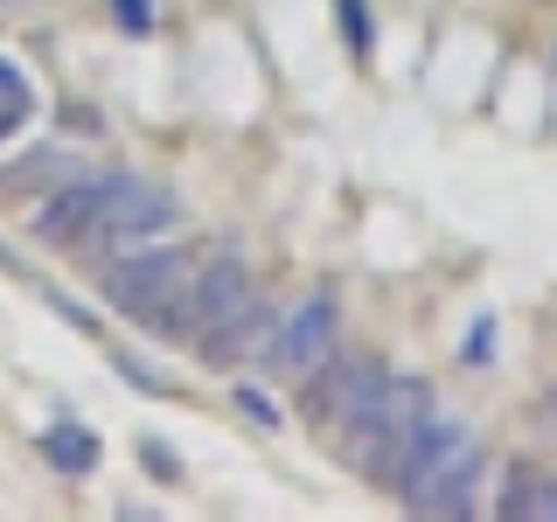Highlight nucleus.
<instances>
[{
	"instance_id": "f257e3e1",
	"label": "nucleus",
	"mask_w": 557,
	"mask_h": 522,
	"mask_svg": "<svg viewBox=\"0 0 557 522\" xmlns=\"http://www.w3.org/2000/svg\"><path fill=\"white\" fill-rule=\"evenodd\" d=\"M174 223H182V202L161 182H147L133 167H104L98 174V216H91V231L70 244V258L77 265H104V258L133 251V244H153Z\"/></svg>"
},
{
	"instance_id": "f03ea898",
	"label": "nucleus",
	"mask_w": 557,
	"mask_h": 522,
	"mask_svg": "<svg viewBox=\"0 0 557 522\" xmlns=\"http://www.w3.org/2000/svg\"><path fill=\"white\" fill-rule=\"evenodd\" d=\"M440 411L432 405V383L425 376H391L383 383V397H376V411L362 418L356 432H342V460L356 467L370 487H397V474H405V452L418 439V425Z\"/></svg>"
},
{
	"instance_id": "7ed1b4c3",
	"label": "nucleus",
	"mask_w": 557,
	"mask_h": 522,
	"mask_svg": "<svg viewBox=\"0 0 557 522\" xmlns=\"http://www.w3.org/2000/svg\"><path fill=\"white\" fill-rule=\"evenodd\" d=\"M188 272H196V251H188V244H133V251L91 265L98 300L112 307L119 321H133V327L161 321V307L188 286Z\"/></svg>"
},
{
	"instance_id": "20e7f679",
	"label": "nucleus",
	"mask_w": 557,
	"mask_h": 522,
	"mask_svg": "<svg viewBox=\"0 0 557 522\" xmlns=\"http://www.w3.org/2000/svg\"><path fill=\"white\" fill-rule=\"evenodd\" d=\"M244 300H251V265H244V258H196L188 286L161 307V321H153L147 335H161V341H174V348H188L196 335H209L223 313H237Z\"/></svg>"
},
{
	"instance_id": "39448f33",
	"label": "nucleus",
	"mask_w": 557,
	"mask_h": 522,
	"mask_svg": "<svg viewBox=\"0 0 557 522\" xmlns=\"http://www.w3.org/2000/svg\"><path fill=\"white\" fill-rule=\"evenodd\" d=\"M335 348H342V307H335V293H313V300H300L278 321V341H272L265 370L286 376V383H307Z\"/></svg>"
},
{
	"instance_id": "423d86ee",
	"label": "nucleus",
	"mask_w": 557,
	"mask_h": 522,
	"mask_svg": "<svg viewBox=\"0 0 557 522\" xmlns=\"http://www.w3.org/2000/svg\"><path fill=\"white\" fill-rule=\"evenodd\" d=\"M278 321H286V313H278L272 300H258V293H251V300H244L237 313H223V321L209 327V335H196L188 348H196L209 370H244V362H265V356H272Z\"/></svg>"
},
{
	"instance_id": "0eeeda50",
	"label": "nucleus",
	"mask_w": 557,
	"mask_h": 522,
	"mask_svg": "<svg viewBox=\"0 0 557 522\" xmlns=\"http://www.w3.org/2000/svg\"><path fill=\"white\" fill-rule=\"evenodd\" d=\"M91 216H98V174H70V182H57L42 202H35L28 237L42 244V251H63L70 258V244L91 231Z\"/></svg>"
},
{
	"instance_id": "6e6552de",
	"label": "nucleus",
	"mask_w": 557,
	"mask_h": 522,
	"mask_svg": "<svg viewBox=\"0 0 557 522\" xmlns=\"http://www.w3.org/2000/svg\"><path fill=\"white\" fill-rule=\"evenodd\" d=\"M376 370V356H356V348H335V356L321 362L307 383H300V418L307 425H321V432H335V418H342V405L356 397V383Z\"/></svg>"
},
{
	"instance_id": "1a4fd4ad",
	"label": "nucleus",
	"mask_w": 557,
	"mask_h": 522,
	"mask_svg": "<svg viewBox=\"0 0 557 522\" xmlns=\"http://www.w3.org/2000/svg\"><path fill=\"white\" fill-rule=\"evenodd\" d=\"M70 174H84V167H77V153H63V147H35V153H22L14 167H0V202L49 196L57 182H70Z\"/></svg>"
},
{
	"instance_id": "9d476101",
	"label": "nucleus",
	"mask_w": 557,
	"mask_h": 522,
	"mask_svg": "<svg viewBox=\"0 0 557 522\" xmlns=\"http://www.w3.org/2000/svg\"><path fill=\"white\" fill-rule=\"evenodd\" d=\"M481 474H487V446L474 439V452H467V460L460 467H453V474L440 481V487H432V495L425 501H418V515H440V522H460V515H474L481 509Z\"/></svg>"
},
{
	"instance_id": "9b49d317",
	"label": "nucleus",
	"mask_w": 557,
	"mask_h": 522,
	"mask_svg": "<svg viewBox=\"0 0 557 522\" xmlns=\"http://www.w3.org/2000/svg\"><path fill=\"white\" fill-rule=\"evenodd\" d=\"M35 446H42V460L57 474H91L98 467V432H84V425H49Z\"/></svg>"
},
{
	"instance_id": "f8f14e48",
	"label": "nucleus",
	"mask_w": 557,
	"mask_h": 522,
	"mask_svg": "<svg viewBox=\"0 0 557 522\" xmlns=\"http://www.w3.org/2000/svg\"><path fill=\"white\" fill-rule=\"evenodd\" d=\"M536 467H509V481H502V501H495V515H509V522H522V515H536Z\"/></svg>"
},
{
	"instance_id": "ddd939ff",
	"label": "nucleus",
	"mask_w": 557,
	"mask_h": 522,
	"mask_svg": "<svg viewBox=\"0 0 557 522\" xmlns=\"http://www.w3.org/2000/svg\"><path fill=\"white\" fill-rule=\"evenodd\" d=\"M335 14H342V42H348V57H370V42H376L370 8H362V0H335Z\"/></svg>"
},
{
	"instance_id": "4468645a",
	"label": "nucleus",
	"mask_w": 557,
	"mask_h": 522,
	"mask_svg": "<svg viewBox=\"0 0 557 522\" xmlns=\"http://www.w3.org/2000/svg\"><path fill=\"white\" fill-rule=\"evenodd\" d=\"M22 119H28V84H22V70L0 63V139L22 126Z\"/></svg>"
},
{
	"instance_id": "2eb2a0df",
	"label": "nucleus",
	"mask_w": 557,
	"mask_h": 522,
	"mask_svg": "<svg viewBox=\"0 0 557 522\" xmlns=\"http://www.w3.org/2000/svg\"><path fill=\"white\" fill-rule=\"evenodd\" d=\"M112 370L126 376L133 390H147V397H174V390H168V376H161V370H147V362H133L126 348H112Z\"/></svg>"
},
{
	"instance_id": "dca6fc26",
	"label": "nucleus",
	"mask_w": 557,
	"mask_h": 522,
	"mask_svg": "<svg viewBox=\"0 0 557 522\" xmlns=\"http://www.w3.org/2000/svg\"><path fill=\"white\" fill-rule=\"evenodd\" d=\"M237 411H244V418H258V425H265V432L278 425V405H272L265 390H258V383H237Z\"/></svg>"
},
{
	"instance_id": "f3484780",
	"label": "nucleus",
	"mask_w": 557,
	"mask_h": 522,
	"mask_svg": "<svg viewBox=\"0 0 557 522\" xmlns=\"http://www.w3.org/2000/svg\"><path fill=\"white\" fill-rule=\"evenodd\" d=\"M112 22L126 35H147L153 28V0H112Z\"/></svg>"
},
{
	"instance_id": "a211bd4d",
	"label": "nucleus",
	"mask_w": 557,
	"mask_h": 522,
	"mask_svg": "<svg viewBox=\"0 0 557 522\" xmlns=\"http://www.w3.org/2000/svg\"><path fill=\"white\" fill-rule=\"evenodd\" d=\"M139 467H153L161 481H182V467H174V452L161 439H139Z\"/></svg>"
},
{
	"instance_id": "6ab92c4d",
	"label": "nucleus",
	"mask_w": 557,
	"mask_h": 522,
	"mask_svg": "<svg viewBox=\"0 0 557 522\" xmlns=\"http://www.w3.org/2000/svg\"><path fill=\"white\" fill-rule=\"evenodd\" d=\"M460 356L467 362H487V356H495V321H474V327H467V348H460Z\"/></svg>"
}]
</instances>
